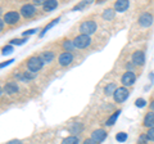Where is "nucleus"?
<instances>
[{
	"instance_id": "obj_1",
	"label": "nucleus",
	"mask_w": 154,
	"mask_h": 144,
	"mask_svg": "<svg viewBox=\"0 0 154 144\" xmlns=\"http://www.w3.org/2000/svg\"><path fill=\"white\" fill-rule=\"evenodd\" d=\"M42 66H44V62H42V59L40 58V57L33 55V57H31V58H28V61H27V67L31 72L40 71L42 68Z\"/></svg>"
},
{
	"instance_id": "obj_2",
	"label": "nucleus",
	"mask_w": 154,
	"mask_h": 144,
	"mask_svg": "<svg viewBox=\"0 0 154 144\" xmlns=\"http://www.w3.org/2000/svg\"><path fill=\"white\" fill-rule=\"evenodd\" d=\"M90 42H91L90 36L82 35V33H81V35L75 37L73 45H75V48H79V49H85V48H88L90 45Z\"/></svg>"
},
{
	"instance_id": "obj_3",
	"label": "nucleus",
	"mask_w": 154,
	"mask_h": 144,
	"mask_svg": "<svg viewBox=\"0 0 154 144\" xmlns=\"http://www.w3.org/2000/svg\"><path fill=\"white\" fill-rule=\"evenodd\" d=\"M95 31H96V23L94 21H85L80 26V32H82V35L90 36Z\"/></svg>"
},
{
	"instance_id": "obj_4",
	"label": "nucleus",
	"mask_w": 154,
	"mask_h": 144,
	"mask_svg": "<svg viewBox=\"0 0 154 144\" xmlns=\"http://www.w3.org/2000/svg\"><path fill=\"white\" fill-rule=\"evenodd\" d=\"M128 97V90L126 88H117V90L113 94V98L117 103H122L127 99Z\"/></svg>"
},
{
	"instance_id": "obj_5",
	"label": "nucleus",
	"mask_w": 154,
	"mask_h": 144,
	"mask_svg": "<svg viewBox=\"0 0 154 144\" xmlns=\"http://www.w3.org/2000/svg\"><path fill=\"white\" fill-rule=\"evenodd\" d=\"M135 81H136V76L132 71H127L126 74H123L122 76V84L125 86H131L135 84Z\"/></svg>"
},
{
	"instance_id": "obj_6",
	"label": "nucleus",
	"mask_w": 154,
	"mask_h": 144,
	"mask_svg": "<svg viewBox=\"0 0 154 144\" xmlns=\"http://www.w3.org/2000/svg\"><path fill=\"white\" fill-rule=\"evenodd\" d=\"M132 63L135 66H144L145 63V54L141 50H137L132 54Z\"/></svg>"
},
{
	"instance_id": "obj_7",
	"label": "nucleus",
	"mask_w": 154,
	"mask_h": 144,
	"mask_svg": "<svg viewBox=\"0 0 154 144\" xmlns=\"http://www.w3.org/2000/svg\"><path fill=\"white\" fill-rule=\"evenodd\" d=\"M18 20H19V13L16 11H11L5 13V16H4V22L8 23V25H13V23L18 22Z\"/></svg>"
},
{
	"instance_id": "obj_8",
	"label": "nucleus",
	"mask_w": 154,
	"mask_h": 144,
	"mask_svg": "<svg viewBox=\"0 0 154 144\" xmlns=\"http://www.w3.org/2000/svg\"><path fill=\"white\" fill-rule=\"evenodd\" d=\"M107 138V133L103 129H98V130H94L93 134H91V139L98 144V143H102L104 139Z\"/></svg>"
},
{
	"instance_id": "obj_9",
	"label": "nucleus",
	"mask_w": 154,
	"mask_h": 144,
	"mask_svg": "<svg viewBox=\"0 0 154 144\" xmlns=\"http://www.w3.org/2000/svg\"><path fill=\"white\" fill-rule=\"evenodd\" d=\"M72 61H73V55H72V53H69V52H64L59 55V64L63 67L71 64Z\"/></svg>"
},
{
	"instance_id": "obj_10",
	"label": "nucleus",
	"mask_w": 154,
	"mask_h": 144,
	"mask_svg": "<svg viewBox=\"0 0 154 144\" xmlns=\"http://www.w3.org/2000/svg\"><path fill=\"white\" fill-rule=\"evenodd\" d=\"M139 23H140V26L143 27H149L152 26L153 23V16L149 13H143L140 17H139Z\"/></svg>"
},
{
	"instance_id": "obj_11",
	"label": "nucleus",
	"mask_w": 154,
	"mask_h": 144,
	"mask_svg": "<svg viewBox=\"0 0 154 144\" xmlns=\"http://www.w3.org/2000/svg\"><path fill=\"white\" fill-rule=\"evenodd\" d=\"M35 13H36V9H35V7H33L32 4H26V5H23L21 8V14L25 18H30Z\"/></svg>"
},
{
	"instance_id": "obj_12",
	"label": "nucleus",
	"mask_w": 154,
	"mask_h": 144,
	"mask_svg": "<svg viewBox=\"0 0 154 144\" xmlns=\"http://www.w3.org/2000/svg\"><path fill=\"white\" fill-rule=\"evenodd\" d=\"M130 3L128 0H118V2L114 3V9L117 12H125L126 9H128Z\"/></svg>"
},
{
	"instance_id": "obj_13",
	"label": "nucleus",
	"mask_w": 154,
	"mask_h": 144,
	"mask_svg": "<svg viewBox=\"0 0 154 144\" xmlns=\"http://www.w3.org/2000/svg\"><path fill=\"white\" fill-rule=\"evenodd\" d=\"M18 85L17 83H8L5 84V86H4V92H5L7 94H16L18 92Z\"/></svg>"
},
{
	"instance_id": "obj_14",
	"label": "nucleus",
	"mask_w": 154,
	"mask_h": 144,
	"mask_svg": "<svg viewBox=\"0 0 154 144\" xmlns=\"http://www.w3.org/2000/svg\"><path fill=\"white\" fill-rule=\"evenodd\" d=\"M144 126L146 127H154V112H149L146 113L145 118H144Z\"/></svg>"
},
{
	"instance_id": "obj_15",
	"label": "nucleus",
	"mask_w": 154,
	"mask_h": 144,
	"mask_svg": "<svg viewBox=\"0 0 154 144\" xmlns=\"http://www.w3.org/2000/svg\"><path fill=\"white\" fill-rule=\"evenodd\" d=\"M44 9L45 11H53V9H55L57 5H58V2L57 0H46V2H44Z\"/></svg>"
},
{
	"instance_id": "obj_16",
	"label": "nucleus",
	"mask_w": 154,
	"mask_h": 144,
	"mask_svg": "<svg viewBox=\"0 0 154 144\" xmlns=\"http://www.w3.org/2000/svg\"><path fill=\"white\" fill-rule=\"evenodd\" d=\"M40 58L42 59L44 63H50V62L53 61V58H54V54H53V52H44Z\"/></svg>"
},
{
	"instance_id": "obj_17",
	"label": "nucleus",
	"mask_w": 154,
	"mask_h": 144,
	"mask_svg": "<svg viewBox=\"0 0 154 144\" xmlns=\"http://www.w3.org/2000/svg\"><path fill=\"white\" fill-rule=\"evenodd\" d=\"M82 131V125L81 124H73L69 126V133L73 134V135H77V134H80Z\"/></svg>"
},
{
	"instance_id": "obj_18",
	"label": "nucleus",
	"mask_w": 154,
	"mask_h": 144,
	"mask_svg": "<svg viewBox=\"0 0 154 144\" xmlns=\"http://www.w3.org/2000/svg\"><path fill=\"white\" fill-rule=\"evenodd\" d=\"M114 14H116V12L113 11V9H105V11L103 12V18L104 20H113L114 18Z\"/></svg>"
},
{
	"instance_id": "obj_19",
	"label": "nucleus",
	"mask_w": 154,
	"mask_h": 144,
	"mask_svg": "<svg viewBox=\"0 0 154 144\" xmlns=\"http://www.w3.org/2000/svg\"><path fill=\"white\" fill-rule=\"evenodd\" d=\"M116 90H117V88H116V85L112 83V84H108V85L104 88V93L107 94V95H113Z\"/></svg>"
},
{
	"instance_id": "obj_20",
	"label": "nucleus",
	"mask_w": 154,
	"mask_h": 144,
	"mask_svg": "<svg viewBox=\"0 0 154 144\" xmlns=\"http://www.w3.org/2000/svg\"><path fill=\"white\" fill-rule=\"evenodd\" d=\"M62 144H79V138L75 136V135H71V136H68V138L63 139Z\"/></svg>"
},
{
	"instance_id": "obj_21",
	"label": "nucleus",
	"mask_w": 154,
	"mask_h": 144,
	"mask_svg": "<svg viewBox=\"0 0 154 144\" xmlns=\"http://www.w3.org/2000/svg\"><path fill=\"white\" fill-rule=\"evenodd\" d=\"M119 113H121V111H116L112 116H110L109 118H108V121H107V126H112V125H114V122H116V120L118 118V116H119Z\"/></svg>"
},
{
	"instance_id": "obj_22",
	"label": "nucleus",
	"mask_w": 154,
	"mask_h": 144,
	"mask_svg": "<svg viewBox=\"0 0 154 144\" xmlns=\"http://www.w3.org/2000/svg\"><path fill=\"white\" fill-rule=\"evenodd\" d=\"M58 21H59V18H57V20H54V21H51V22L49 23V25H48V26L44 28V30H42V32L40 33V37H42V36H44L45 33H46V31H48V30H50V28H51L53 26H54V25H57V22H58Z\"/></svg>"
},
{
	"instance_id": "obj_23",
	"label": "nucleus",
	"mask_w": 154,
	"mask_h": 144,
	"mask_svg": "<svg viewBox=\"0 0 154 144\" xmlns=\"http://www.w3.org/2000/svg\"><path fill=\"white\" fill-rule=\"evenodd\" d=\"M63 48L66 49V52H69V53H71V50L75 48V45H73V41H69V40L64 41V42H63Z\"/></svg>"
},
{
	"instance_id": "obj_24",
	"label": "nucleus",
	"mask_w": 154,
	"mask_h": 144,
	"mask_svg": "<svg viewBox=\"0 0 154 144\" xmlns=\"http://www.w3.org/2000/svg\"><path fill=\"white\" fill-rule=\"evenodd\" d=\"M116 139H117V142L123 143V142H126V139H127V134L126 133H118Z\"/></svg>"
},
{
	"instance_id": "obj_25",
	"label": "nucleus",
	"mask_w": 154,
	"mask_h": 144,
	"mask_svg": "<svg viewBox=\"0 0 154 144\" xmlns=\"http://www.w3.org/2000/svg\"><path fill=\"white\" fill-rule=\"evenodd\" d=\"M135 104H136V107L143 108V107H145L146 100H145V99H143V98H139V99H136V102H135Z\"/></svg>"
},
{
	"instance_id": "obj_26",
	"label": "nucleus",
	"mask_w": 154,
	"mask_h": 144,
	"mask_svg": "<svg viewBox=\"0 0 154 144\" xmlns=\"http://www.w3.org/2000/svg\"><path fill=\"white\" fill-rule=\"evenodd\" d=\"M23 42H27V37L26 39H13L11 41V44H13V45H22Z\"/></svg>"
},
{
	"instance_id": "obj_27",
	"label": "nucleus",
	"mask_w": 154,
	"mask_h": 144,
	"mask_svg": "<svg viewBox=\"0 0 154 144\" xmlns=\"http://www.w3.org/2000/svg\"><path fill=\"white\" fill-rule=\"evenodd\" d=\"M2 52H3V54H4V55H5V54H11V53L13 52V46H12V45L4 46L3 49H2Z\"/></svg>"
},
{
	"instance_id": "obj_28",
	"label": "nucleus",
	"mask_w": 154,
	"mask_h": 144,
	"mask_svg": "<svg viewBox=\"0 0 154 144\" xmlns=\"http://www.w3.org/2000/svg\"><path fill=\"white\" fill-rule=\"evenodd\" d=\"M146 138L149 139V140L154 142V127L149 129V131H148V134H146Z\"/></svg>"
},
{
	"instance_id": "obj_29",
	"label": "nucleus",
	"mask_w": 154,
	"mask_h": 144,
	"mask_svg": "<svg viewBox=\"0 0 154 144\" xmlns=\"http://www.w3.org/2000/svg\"><path fill=\"white\" fill-rule=\"evenodd\" d=\"M35 32H37V28H32V30H27V31H25L23 32V36H30V35H32V33H35Z\"/></svg>"
},
{
	"instance_id": "obj_30",
	"label": "nucleus",
	"mask_w": 154,
	"mask_h": 144,
	"mask_svg": "<svg viewBox=\"0 0 154 144\" xmlns=\"http://www.w3.org/2000/svg\"><path fill=\"white\" fill-rule=\"evenodd\" d=\"M7 144H23L21 140H18V139H13V140H9Z\"/></svg>"
},
{
	"instance_id": "obj_31",
	"label": "nucleus",
	"mask_w": 154,
	"mask_h": 144,
	"mask_svg": "<svg viewBox=\"0 0 154 144\" xmlns=\"http://www.w3.org/2000/svg\"><path fill=\"white\" fill-rule=\"evenodd\" d=\"M13 62V59H9V61H7V62H3V63H0V68H3V67H5V66H8V64H11Z\"/></svg>"
},
{
	"instance_id": "obj_32",
	"label": "nucleus",
	"mask_w": 154,
	"mask_h": 144,
	"mask_svg": "<svg viewBox=\"0 0 154 144\" xmlns=\"http://www.w3.org/2000/svg\"><path fill=\"white\" fill-rule=\"evenodd\" d=\"M82 144H96V143L93 140V139H86V140H85Z\"/></svg>"
},
{
	"instance_id": "obj_33",
	"label": "nucleus",
	"mask_w": 154,
	"mask_h": 144,
	"mask_svg": "<svg viewBox=\"0 0 154 144\" xmlns=\"http://www.w3.org/2000/svg\"><path fill=\"white\" fill-rule=\"evenodd\" d=\"M3 28H4V22H3L2 20H0V31H2Z\"/></svg>"
},
{
	"instance_id": "obj_34",
	"label": "nucleus",
	"mask_w": 154,
	"mask_h": 144,
	"mask_svg": "<svg viewBox=\"0 0 154 144\" xmlns=\"http://www.w3.org/2000/svg\"><path fill=\"white\" fill-rule=\"evenodd\" d=\"M150 107H152V109H153V111H154V100H153V102H152V104H150Z\"/></svg>"
},
{
	"instance_id": "obj_35",
	"label": "nucleus",
	"mask_w": 154,
	"mask_h": 144,
	"mask_svg": "<svg viewBox=\"0 0 154 144\" xmlns=\"http://www.w3.org/2000/svg\"><path fill=\"white\" fill-rule=\"evenodd\" d=\"M2 94H3V89H2V88H0V95H2Z\"/></svg>"
}]
</instances>
